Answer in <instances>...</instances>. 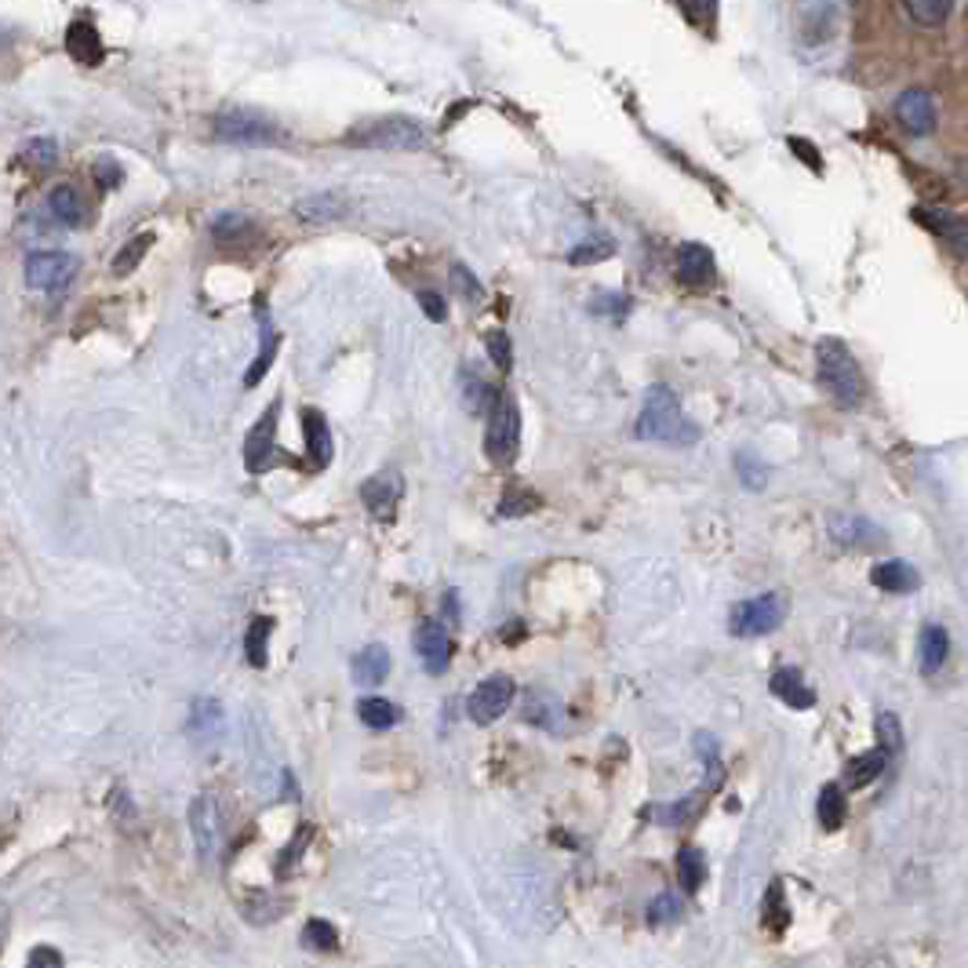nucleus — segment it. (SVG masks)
I'll return each mask as SVG.
<instances>
[{"label":"nucleus","mask_w":968,"mask_h":968,"mask_svg":"<svg viewBox=\"0 0 968 968\" xmlns=\"http://www.w3.org/2000/svg\"><path fill=\"white\" fill-rule=\"evenodd\" d=\"M634 434L641 441H667V444H688L699 437V430L688 423L681 412V401L670 386H652L645 394L641 415L634 423Z\"/></svg>","instance_id":"f257e3e1"},{"label":"nucleus","mask_w":968,"mask_h":968,"mask_svg":"<svg viewBox=\"0 0 968 968\" xmlns=\"http://www.w3.org/2000/svg\"><path fill=\"white\" fill-rule=\"evenodd\" d=\"M816 379L841 408H856L863 401V372L841 339L816 343Z\"/></svg>","instance_id":"f03ea898"},{"label":"nucleus","mask_w":968,"mask_h":968,"mask_svg":"<svg viewBox=\"0 0 968 968\" xmlns=\"http://www.w3.org/2000/svg\"><path fill=\"white\" fill-rule=\"evenodd\" d=\"M346 143L361 150H423L426 128L412 117H379L346 132Z\"/></svg>","instance_id":"7ed1b4c3"},{"label":"nucleus","mask_w":968,"mask_h":968,"mask_svg":"<svg viewBox=\"0 0 968 968\" xmlns=\"http://www.w3.org/2000/svg\"><path fill=\"white\" fill-rule=\"evenodd\" d=\"M215 135L234 146H277L284 143V128L277 121L255 110H226L215 117Z\"/></svg>","instance_id":"20e7f679"},{"label":"nucleus","mask_w":968,"mask_h":968,"mask_svg":"<svg viewBox=\"0 0 968 968\" xmlns=\"http://www.w3.org/2000/svg\"><path fill=\"white\" fill-rule=\"evenodd\" d=\"M787 619V597L783 594H761L750 601H739L728 616V630L736 637H765L779 630V623Z\"/></svg>","instance_id":"39448f33"},{"label":"nucleus","mask_w":968,"mask_h":968,"mask_svg":"<svg viewBox=\"0 0 968 968\" xmlns=\"http://www.w3.org/2000/svg\"><path fill=\"white\" fill-rule=\"evenodd\" d=\"M521 448V408L510 397H499L496 408L488 412V430H485V452L488 459L506 466L514 463Z\"/></svg>","instance_id":"423d86ee"},{"label":"nucleus","mask_w":968,"mask_h":968,"mask_svg":"<svg viewBox=\"0 0 968 968\" xmlns=\"http://www.w3.org/2000/svg\"><path fill=\"white\" fill-rule=\"evenodd\" d=\"M277 415H281V401H273L263 419L248 430V441H244V466L248 474H266L273 470V466H284L292 463L288 455L277 452Z\"/></svg>","instance_id":"0eeeda50"},{"label":"nucleus","mask_w":968,"mask_h":968,"mask_svg":"<svg viewBox=\"0 0 968 968\" xmlns=\"http://www.w3.org/2000/svg\"><path fill=\"white\" fill-rule=\"evenodd\" d=\"M81 259L70 252H30L26 255V284L37 292H62L70 288Z\"/></svg>","instance_id":"6e6552de"},{"label":"nucleus","mask_w":968,"mask_h":968,"mask_svg":"<svg viewBox=\"0 0 968 968\" xmlns=\"http://www.w3.org/2000/svg\"><path fill=\"white\" fill-rule=\"evenodd\" d=\"M514 696H517V688H514V681H510L506 674L485 677L481 685H477V688L470 692V699H466V710H470V721H477V725H492V721H499V717H503V714L510 710V703H514Z\"/></svg>","instance_id":"1a4fd4ad"},{"label":"nucleus","mask_w":968,"mask_h":968,"mask_svg":"<svg viewBox=\"0 0 968 968\" xmlns=\"http://www.w3.org/2000/svg\"><path fill=\"white\" fill-rule=\"evenodd\" d=\"M190 827H193V841H197V856L204 863H212L215 856H219V845H223V819H219V808H215L208 794L193 797Z\"/></svg>","instance_id":"9d476101"},{"label":"nucleus","mask_w":968,"mask_h":968,"mask_svg":"<svg viewBox=\"0 0 968 968\" xmlns=\"http://www.w3.org/2000/svg\"><path fill=\"white\" fill-rule=\"evenodd\" d=\"M415 656L426 674H444L452 663V634L441 619H423L415 630Z\"/></svg>","instance_id":"9b49d317"},{"label":"nucleus","mask_w":968,"mask_h":968,"mask_svg":"<svg viewBox=\"0 0 968 968\" xmlns=\"http://www.w3.org/2000/svg\"><path fill=\"white\" fill-rule=\"evenodd\" d=\"M830 539L838 546H849V550H874V546L885 543V532L878 525H870L867 517L834 514L830 517Z\"/></svg>","instance_id":"f8f14e48"},{"label":"nucleus","mask_w":968,"mask_h":968,"mask_svg":"<svg viewBox=\"0 0 968 968\" xmlns=\"http://www.w3.org/2000/svg\"><path fill=\"white\" fill-rule=\"evenodd\" d=\"M255 314H259V353H255L252 368L244 372V386H259V383H263V375L270 372V364L277 361V350H281V332L273 328L270 310H266L263 299L255 303Z\"/></svg>","instance_id":"ddd939ff"},{"label":"nucleus","mask_w":968,"mask_h":968,"mask_svg":"<svg viewBox=\"0 0 968 968\" xmlns=\"http://www.w3.org/2000/svg\"><path fill=\"white\" fill-rule=\"evenodd\" d=\"M677 277L681 284H688V288H706L714 277H717V266H714V255L706 244H681L677 248Z\"/></svg>","instance_id":"4468645a"},{"label":"nucleus","mask_w":968,"mask_h":968,"mask_svg":"<svg viewBox=\"0 0 968 968\" xmlns=\"http://www.w3.org/2000/svg\"><path fill=\"white\" fill-rule=\"evenodd\" d=\"M401 496H405V481L397 474H375V477H368V481L361 485V499H364V506L372 510V514H390V510L401 503Z\"/></svg>","instance_id":"2eb2a0df"},{"label":"nucleus","mask_w":968,"mask_h":968,"mask_svg":"<svg viewBox=\"0 0 968 968\" xmlns=\"http://www.w3.org/2000/svg\"><path fill=\"white\" fill-rule=\"evenodd\" d=\"M950 656V637L939 623H929L918 637V667L925 677H936Z\"/></svg>","instance_id":"dca6fc26"},{"label":"nucleus","mask_w":968,"mask_h":968,"mask_svg":"<svg viewBox=\"0 0 968 968\" xmlns=\"http://www.w3.org/2000/svg\"><path fill=\"white\" fill-rule=\"evenodd\" d=\"M870 583L885 590V594H914L921 587V576L907 561H881L870 568Z\"/></svg>","instance_id":"f3484780"},{"label":"nucleus","mask_w":968,"mask_h":968,"mask_svg":"<svg viewBox=\"0 0 968 968\" xmlns=\"http://www.w3.org/2000/svg\"><path fill=\"white\" fill-rule=\"evenodd\" d=\"M303 434H306V452H310V463L317 470H324L332 463V430H328V419L314 408L303 412Z\"/></svg>","instance_id":"a211bd4d"},{"label":"nucleus","mask_w":968,"mask_h":968,"mask_svg":"<svg viewBox=\"0 0 968 968\" xmlns=\"http://www.w3.org/2000/svg\"><path fill=\"white\" fill-rule=\"evenodd\" d=\"M772 696L787 703L790 710H808V706H816V692L805 685L801 670H794V667H783L772 674Z\"/></svg>","instance_id":"6ab92c4d"},{"label":"nucleus","mask_w":968,"mask_h":968,"mask_svg":"<svg viewBox=\"0 0 968 968\" xmlns=\"http://www.w3.org/2000/svg\"><path fill=\"white\" fill-rule=\"evenodd\" d=\"M48 212H52L55 223L66 226V230L84 226V201H81V193H77V186H70V182H59V186L48 193Z\"/></svg>","instance_id":"aec40b11"},{"label":"nucleus","mask_w":968,"mask_h":968,"mask_svg":"<svg viewBox=\"0 0 968 968\" xmlns=\"http://www.w3.org/2000/svg\"><path fill=\"white\" fill-rule=\"evenodd\" d=\"M390 652H386L383 645H368V648H361L357 656H353V663H350V670H353V681H357V685H379V681H386L390 677Z\"/></svg>","instance_id":"412c9836"},{"label":"nucleus","mask_w":968,"mask_h":968,"mask_svg":"<svg viewBox=\"0 0 968 968\" xmlns=\"http://www.w3.org/2000/svg\"><path fill=\"white\" fill-rule=\"evenodd\" d=\"M295 215L306 223H332V219H339V215H346V201L332 190H321V193H310V197H303L299 204H295Z\"/></svg>","instance_id":"4be33fe9"},{"label":"nucleus","mask_w":968,"mask_h":968,"mask_svg":"<svg viewBox=\"0 0 968 968\" xmlns=\"http://www.w3.org/2000/svg\"><path fill=\"white\" fill-rule=\"evenodd\" d=\"M66 52L81 62H99L102 59V37L99 30L91 26L88 19H77L70 30H66Z\"/></svg>","instance_id":"5701e85b"},{"label":"nucleus","mask_w":968,"mask_h":968,"mask_svg":"<svg viewBox=\"0 0 968 968\" xmlns=\"http://www.w3.org/2000/svg\"><path fill=\"white\" fill-rule=\"evenodd\" d=\"M885 765H888V754H885L881 747L878 750H867V754H859V758H852L849 765H845V787L849 790L870 787V783L885 772Z\"/></svg>","instance_id":"b1692460"},{"label":"nucleus","mask_w":968,"mask_h":968,"mask_svg":"<svg viewBox=\"0 0 968 968\" xmlns=\"http://www.w3.org/2000/svg\"><path fill=\"white\" fill-rule=\"evenodd\" d=\"M816 816H819V827L823 830H841V823H845V816H849L845 787H841V783H827V787L819 790Z\"/></svg>","instance_id":"393cba45"},{"label":"nucleus","mask_w":968,"mask_h":968,"mask_svg":"<svg viewBox=\"0 0 968 968\" xmlns=\"http://www.w3.org/2000/svg\"><path fill=\"white\" fill-rule=\"evenodd\" d=\"M212 237L219 244H241L248 237H255V223L244 212H223L212 219Z\"/></svg>","instance_id":"a878e982"},{"label":"nucleus","mask_w":968,"mask_h":968,"mask_svg":"<svg viewBox=\"0 0 968 968\" xmlns=\"http://www.w3.org/2000/svg\"><path fill=\"white\" fill-rule=\"evenodd\" d=\"M525 721L539 728H561V703L550 692H528L525 696Z\"/></svg>","instance_id":"bb28decb"},{"label":"nucleus","mask_w":968,"mask_h":968,"mask_svg":"<svg viewBox=\"0 0 968 968\" xmlns=\"http://www.w3.org/2000/svg\"><path fill=\"white\" fill-rule=\"evenodd\" d=\"M492 401H496L492 386H488L474 368H466L463 372V405H466V412L485 415V412H492Z\"/></svg>","instance_id":"cd10ccee"},{"label":"nucleus","mask_w":968,"mask_h":968,"mask_svg":"<svg viewBox=\"0 0 968 968\" xmlns=\"http://www.w3.org/2000/svg\"><path fill=\"white\" fill-rule=\"evenodd\" d=\"M357 717L368 728H375V732H386V728H397L401 725V710H397V703L390 699H361L357 703Z\"/></svg>","instance_id":"c85d7f7f"},{"label":"nucleus","mask_w":968,"mask_h":968,"mask_svg":"<svg viewBox=\"0 0 968 968\" xmlns=\"http://www.w3.org/2000/svg\"><path fill=\"white\" fill-rule=\"evenodd\" d=\"M270 634H273V619L270 616H255L252 626H248L244 634V652H248V663L263 670L270 663Z\"/></svg>","instance_id":"c756f323"},{"label":"nucleus","mask_w":968,"mask_h":968,"mask_svg":"<svg viewBox=\"0 0 968 968\" xmlns=\"http://www.w3.org/2000/svg\"><path fill=\"white\" fill-rule=\"evenodd\" d=\"M612 255H616V241L597 234V237H587L579 248H572V252H568V263H572V266H594V263H605V259H612Z\"/></svg>","instance_id":"7c9ffc66"},{"label":"nucleus","mask_w":968,"mask_h":968,"mask_svg":"<svg viewBox=\"0 0 968 968\" xmlns=\"http://www.w3.org/2000/svg\"><path fill=\"white\" fill-rule=\"evenodd\" d=\"M150 244H153V234H139V237H132L128 244L121 248L117 255H113V263H110V270L117 273V277H128V273L135 270L146 259V252H150Z\"/></svg>","instance_id":"2f4dec72"},{"label":"nucleus","mask_w":968,"mask_h":968,"mask_svg":"<svg viewBox=\"0 0 968 968\" xmlns=\"http://www.w3.org/2000/svg\"><path fill=\"white\" fill-rule=\"evenodd\" d=\"M677 881L685 892H696V888L706 881V859L699 849H681L677 856Z\"/></svg>","instance_id":"473e14b6"},{"label":"nucleus","mask_w":968,"mask_h":968,"mask_svg":"<svg viewBox=\"0 0 968 968\" xmlns=\"http://www.w3.org/2000/svg\"><path fill=\"white\" fill-rule=\"evenodd\" d=\"M303 943H306V947H310V950H335V947H339V932H335V925H328V921L314 918V921H306Z\"/></svg>","instance_id":"72a5a7b5"},{"label":"nucleus","mask_w":968,"mask_h":968,"mask_svg":"<svg viewBox=\"0 0 968 968\" xmlns=\"http://www.w3.org/2000/svg\"><path fill=\"white\" fill-rule=\"evenodd\" d=\"M787 921H790V914H787V903H783V881H772L768 896H765V925L772 932H783L787 929Z\"/></svg>","instance_id":"f704fd0d"},{"label":"nucleus","mask_w":968,"mask_h":968,"mask_svg":"<svg viewBox=\"0 0 968 968\" xmlns=\"http://www.w3.org/2000/svg\"><path fill=\"white\" fill-rule=\"evenodd\" d=\"M485 346H488V353H492L499 372L514 368V346H510V335L503 332V328H492V332L485 335Z\"/></svg>","instance_id":"c9c22d12"},{"label":"nucleus","mask_w":968,"mask_h":968,"mask_svg":"<svg viewBox=\"0 0 968 968\" xmlns=\"http://www.w3.org/2000/svg\"><path fill=\"white\" fill-rule=\"evenodd\" d=\"M696 812H699V797L692 794V797H685V801H677V805L656 808V819H659V823H663V827H685Z\"/></svg>","instance_id":"e433bc0d"},{"label":"nucleus","mask_w":968,"mask_h":968,"mask_svg":"<svg viewBox=\"0 0 968 968\" xmlns=\"http://www.w3.org/2000/svg\"><path fill=\"white\" fill-rule=\"evenodd\" d=\"M677 918H681V899L674 892H659L652 899V907H648V921H652V925H674Z\"/></svg>","instance_id":"4c0bfd02"},{"label":"nucleus","mask_w":968,"mask_h":968,"mask_svg":"<svg viewBox=\"0 0 968 968\" xmlns=\"http://www.w3.org/2000/svg\"><path fill=\"white\" fill-rule=\"evenodd\" d=\"M22 161L33 164V168H52L55 161H59V143H55V139H33V143H26V150H22Z\"/></svg>","instance_id":"58836bf2"},{"label":"nucleus","mask_w":968,"mask_h":968,"mask_svg":"<svg viewBox=\"0 0 968 968\" xmlns=\"http://www.w3.org/2000/svg\"><path fill=\"white\" fill-rule=\"evenodd\" d=\"M878 739H881V750L888 758L899 754V747H903V728H899V717L881 710L878 714Z\"/></svg>","instance_id":"ea45409f"},{"label":"nucleus","mask_w":968,"mask_h":968,"mask_svg":"<svg viewBox=\"0 0 968 968\" xmlns=\"http://www.w3.org/2000/svg\"><path fill=\"white\" fill-rule=\"evenodd\" d=\"M696 750H699V758L706 761V787H717V783H721V761H717V743H714V736H706V732H699L696 736Z\"/></svg>","instance_id":"a19ab883"},{"label":"nucleus","mask_w":968,"mask_h":968,"mask_svg":"<svg viewBox=\"0 0 968 968\" xmlns=\"http://www.w3.org/2000/svg\"><path fill=\"white\" fill-rule=\"evenodd\" d=\"M219 725H223V710H219V703H215V699H201L197 706H193L190 732H197V728H201V736H204L208 728H219Z\"/></svg>","instance_id":"79ce46f5"},{"label":"nucleus","mask_w":968,"mask_h":968,"mask_svg":"<svg viewBox=\"0 0 968 968\" xmlns=\"http://www.w3.org/2000/svg\"><path fill=\"white\" fill-rule=\"evenodd\" d=\"M539 506V496H532V492H506L503 496V503H499V514L503 517H517V514H532V510Z\"/></svg>","instance_id":"37998d69"},{"label":"nucleus","mask_w":968,"mask_h":968,"mask_svg":"<svg viewBox=\"0 0 968 968\" xmlns=\"http://www.w3.org/2000/svg\"><path fill=\"white\" fill-rule=\"evenodd\" d=\"M310 841H314V827H310V823H299V834H295V841H292V845H288V849H284V852H281L277 874H284V870H288V867H295V859H299V852H303L306 845H310Z\"/></svg>","instance_id":"c03bdc74"},{"label":"nucleus","mask_w":968,"mask_h":968,"mask_svg":"<svg viewBox=\"0 0 968 968\" xmlns=\"http://www.w3.org/2000/svg\"><path fill=\"white\" fill-rule=\"evenodd\" d=\"M91 175H95V182L102 190H113V186H121V182H124V168L113 161V157H99L95 168H91Z\"/></svg>","instance_id":"a18cd8bd"},{"label":"nucleus","mask_w":968,"mask_h":968,"mask_svg":"<svg viewBox=\"0 0 968 968\" xmlns=\"http://www.w3.org/2000/svg\"><path fill=\"white\" fill-rule=\"evenodd\" d=\"M452 284H455V292L466 295V299H470V303H481L485 288H481V284H477V277H474V273L466 270V266H459V263L452 266Z\"/></svg>","instance_id":"49530a36"},{"label":"nucleus","mask_w":968,"mask_h":968,"mask_svg":"<svg viewBox=\"0 0 968 968\" xmlns=\"http://www.w3.org/2000/svg\"><path fill=\"white\" fill-rule=\"evenodd\" d=\"M736 466H739V474H743V485L747 488H765V466H761L750 452L739 455Z\"/></svg>","instance_id":"de8ad7c7"},{"label":"nucleus","mask_w":968,"mask_h":968,"mask_svg":"<svg viewBox=\"0 0 968 968\" xmlns=\"http://www.w3.org/2000/svg\"><path fill=\"white\" fill-rule=\"evenodd\" d=\"M419 303H423V310H426V317L430 321H448V306H444V299L437 292H419Z\"/></svg>","instance_id":"09e8293b"},{"label":"nucleus","mask_w":968,"mask_h":968,"mask_svg":"<svg viewBox=\"0 0 968 968\" xmlns=\"http://www.w3.org/2000/svg\"><path fill=\"white\" fill-rule=\"evenodd\" d=\"M594 310H601V314H626L630 310V299H626V295H597L594 299Z\"/></svg>","instance_id":"8fccbe9b"},{"label":"nucleus","mask_w":968,"mask_h":968,"mask_svg":"<svg viewBox=\"0 0 968 968\" xmlns=\"http://www.w3.org/2000/svg\"><path fill=\"white\" fill-rule=\"evenodd\" d=\"M44 965H62V954L59 950H48V947H41V950H33L30 954V968H44Z\"/></svg>","instance_id":"3c124183"},{"label":"nucleus","mask_w":968,"mask_h":968,"mask_svg":"<svg viewBox=\"0 0 968 968\" xmlns=\"http://www.w3.org/2000/svg\"><path fill=\"white\" fill-rule=\"evenodd\" d=\"M281 787H284V801H299V787H295V776H292V772H284Z\"/></svg>","instance_id":"603ef678"},{"label":"nucleus","mask_w":968,"mask_h":968,"mask_svg":"<svg viewBox=\"0 0 968 968\" xmlns=\"http://www.w3.org/2000/svg\"><path fill=\"white\" fill-rule=\"evenodd\" d=\"M444 616L459 619V608H455V590H448V597H444Z\"/></svg>","instance_id":"864d4df0"},{"label":"nucleus","mask_w":968,"mask_h":968,"mask_svg":"<svg viewBox=\"0 0 968 968\" xmlns=\"http://www.w3.org/2000/svg\"><path fill=\"white\" fill-rule=\"evenodd\" d=\"M503 637H506V641H517V637H525V626H521V623H510L506 630H503Z\"/></svg>","instance_id":"5fc2aeb1"},{"label":"nucleus","mask_w":968,"mask_h":968,"mask_svg":"<svg viewBox=\"0 0 968 968\" xmlns=\"http://www.w3.org/2000/svg\"><path fill=\"white\" fill-rule=\"evenodd\" d=\"M692 4H699V8H714V0H692Z\"/></svg>","instance_id":"6e6d98bb"}]
</instances>
